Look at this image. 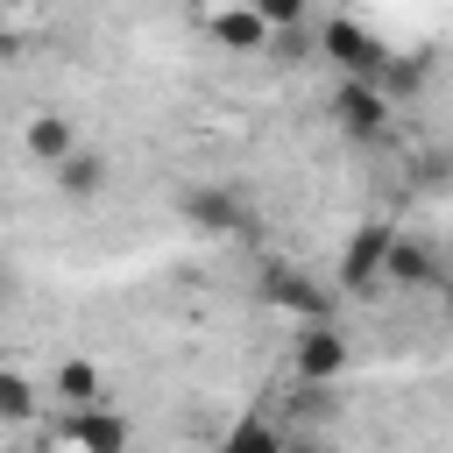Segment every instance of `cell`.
I'll return each instance as SVG.
<instances>
[{
	"label": "cell",
	"instance_id": "277c9868",
	"mask_svg": "<svg viewBox=\"0 0 453 453\" xmlns=\"http://www.w3.org/2000/svg\"><path fill=\"white\" fill-rule=\"evenodd\" d=\"M389 234L396 226H382V219H361L354 234H347V248H340V290L347 297H375L382 290V255H389Z\"/></svg>",
	"mask_w": 453,
	"mask_h": 453
},
{
	"label": "cell",
	"instance_id": "8fae6325",
	"mask_svg": "<svg viewBox=\"0 0 453 453\" xmlns=\"http://www.w3.org/2000/svg\"><path fill=\"white\" fill-rule=\"evenodd\" d=\"M64 439H71V446H99V453H113V446H127L134 432H127V418L99 411V403H71V418H64Z\"/></svg>",
	"mask_w": 453,
	"mask_h": 453
},
{
	"label": "cell",
	"instance_id": "5b68a950",
	"mask_svg": "<svg viewBox=\"0 0 453 453\" xmlns=\"http://www.w3.org/2000/svg\"><path fill=\"white\" fill-rule=\"evenodd\" d=\"M389 113H396V106H389V92H382L375 78H340V85H333V120H340L347 134L375 142V134L389 127Z\"/></svg>",
	"mask_w": 453,
	"mask_h": 453
},
{
	"label": "cell",
	"instance_id": "ba28073f",
	"mask_svg": "<svg viewBox=\"0 0 453 453\" xmlns=\"http://www.w3.org/2000/svg\"><path fill=\"white\" fill-rule=\"evenodd\" d=\"M50 184H57V198H71V205H92V198L113 184V163H106L99 149H85V142H78L64 163H50Z\"/></svg>",
	"mask_w": 453,
	"mask_h": 453
},
{
	"label": "cell",
	"instance_id": "6da1fadb",
	"mask_svg": "<svg viewBox=\"0 0 453 453\" xmlns=\"http://www.w3.org/2000/svg\"><path fill=\"white\" fill-rule=\"evenodd\" d=\"M177 219L191 234H205V241H248L255 234V205L234 184H191V191H177Z\"/></svg>",
	"mask_w": 453,
	"mask_h": 453
},
{
	"label": "cell",
	"instance_id": "30bf717a",
	"mask_svg": "<svg viewBox=\"0 0 453 453\" xmlns=\"http://www.w3.org/2000/svg\"><path fill=\"white\" fill-rule=\"evenodd\" d=\"M21 149L50 170V163H64L71 149H78V127H71V113H57V106H42V113H28L21 120Z\"/></svg>",
	"mask_w": 453,
	"mask_h": 453
},
{
	"label": "cell",
	"instance_id": "7c38bea8",
	"mask_svg": "<svg viewBox=\"0 0 453 453\" xmlns=\"http://www.w3.org/2000/svg\"><path fill=\"white\" fill-rule=\"evenodd\" d=\"M425 78H432V64H425L418 50H403V57L389 50V57H382V71H375V85L389 92V106H403V99H418V92H425Z\"/></svg>",
	"mask_w": 453,
	"mask_h": 453
},
{
	"label": "cell",
	"instance_id": "8992f818",
	"mask_svg": "<svg viewBox=\"0 0 453 453\" xmlns=\"http://www.w3.org/2000/svg\"><path fill=\"white\" fill-rule=\"evenodd\" d=\"M262 304H269V311H290V319H333V290L311 283V276L290 269V262L262 269Z\"/></svg>",
	"mask_w": 453,
	"mask_h": 453
},
{
	"label": "cell",
	"instance_id": "4fadbf2b",
	"mask_svg": "<svg viewBox=\"0 0 453 453\" xmlns=\"http://www.w3.org/2000/svg\"><path fill=\"white\" fill-rule=\"evenodd\" d=\"M57 396H64V403H99V396H106V375H99V361H85V354L57 361Z\"/></svg>",
	"mask_w": 453,
	"mask_h": 453
},
{
	"label": "cell",
	"instance_id": "e0dca14e",
	"mask_svg": "<svg viewBox=\"0 0 453 453\" xmlns=\"http://www.w3.org/2000/svg\"><path fill=\"white\" fill-rule=\"evenodd\" d=\"M226 446H276V432H269L262 418H248V425H234V432H226Z\"/></svg>",
	"mask_w": 453,
	"mask_h": 453
},
{
	"label": "cell",
	"instance_id": "ac0fdd59",
	"mask_svg": "<svg viewBox=\"0 0 453 453\" xmlns=\"http://www.w3.org/2000/svg\"><path fill=\"white\" fill-rule=\"evenodd\" d=\"M439 297H446V319H453V269L439 276Z\"/></svg>",
	"mask_w": 453,
	"mask_h": 453
},
{
	"label": "cell",
	"instance_id": "2e32d148",
	"mask_svg": "<svg viewBox=\"0 0 453 453\" xmlns=\"http://www.w3.org/2000/svg\"><path fill=\"white\" fill-rule=\"evenodd\" d=\"M269 50H276L283 64H304V50H311V42H304V21H297V28H276V35H269Z\"/></svg>",
	"mask_w": 453,
	"mask_h": 453
},
{
	"label": "cell",
	"instance_id": "9c48e42d",
	"mask_svg": "<svg viewBox=\"0 0 453 453\" xmlns=\"http://www.w3.org/2000/svg\"><path fill=\"white\" fill-rule=\"evenodd\" d=\"M205 28H212V42H219V50H234V57H262V50H269V35H276V28H269L248 0L212 7V21H205Z\"/></svg>",
	"mask_w": 453,
	"mask_h": 453
},
{
	"label": "cell",
	"instance_id": "d6986e66",
	"mask_svg": "<svg viewBox=\"0 0 453 453\" xmlns=\"http://www.w3.org/2000/svg\"><path fill=\"white\" fill-rule=\"evenodd\" d=\"M0 290H7V269H0Z\"/></svg>",
	"mask_w": 453,
	"mask_h": 453
},
{
	"label": "cell",
	"instance_id": "5bb4252c",
	"mask_svg": "<svg viewBox=\"0 0 453 453\" xmlns=\"http://www.w3.org/2000/svg\"><path fill=\"white\" fill-rule=\"evenodd\" d=\"M28 418H35V382L0 368V425H28Z\"/></svg>",
	"mask_w": 453,
	"mask_h": 453
},
{
	"label": "cell",
	"instance_id": "7a4b0ae2",
	"mask_svg": "<svg viewBox=\"0 0 453 453\" xmlns=\"http://www.w3.org/2000/svg\"><path fill=\"white\" fill-rule=\"evenodd\" d=\"M347 361H354V347H347L340 319H297V333H290V375H297L304 389L340 382V375H347Z\"/></svg>",
	"mask_w": 453,
	"mask_h": 453
},
{
	"label": "cell",
	"instance_id": "3957f363",
	"mask_svg": "<svg viewBox=\"0 0 453 453\" xmlns=\"http://www.w3.org/2000/svg\"><path fill=\"white\" fill-rule=\"evenodd\" d=\"M319 57H326L340 78H375L382 57H389V42H382L375 28H361L354 14H333V21L319 28Z\"/></svg>",
	"mask_w": 453,
	"mask_h": 453
},
{
	"label": "cell",
	"instance_id": "9a60e30c",
	"mask_svg": "<svg viewBox=\"0 0 453 453\" xmlns=\"http://www.w3.org/2000/svg\"><path fill=\"white\" fill-rule=\"evenodd\" d=\"M248 7H255L269 28H297V21L311 14V0H248Z\"/></svg>",
	"mask_w": 453,
	"mask_h": 453
},
{
	"label": "cell",
	"instance_id": "52a82bcc",
	"mask_svg": "<svg viewBox=\"0 0 453 453\" xmlns=\"http://www.w3.org/2000/svg\"><path fill=\"white\" fill-rule=\"evenodd\" d=\"M439 276H446V262H439L432 241H418V234H389L382 283H396V290H439Z\"/></svg>",
	"mask_w": 453,
	"mask_h": 453
}]
</instances>
